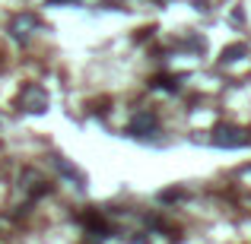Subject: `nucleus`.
<instances>
[{
    "instance_id": "1",
    "label": "nucleus",
    "mask_w": 251,
    "mask_h": 244,
    "mask_svg": "<svg viewBox=\"0 0 251 244\" xmlns=\"http://www.w3.org/2000/svg\"><path fill=\"white\" fill-rule=\"evenodd\" d=\"M16 108L23 111V114H45V111L51 108L48 89H45V86H38V83L23 86V92L16 95Z\"/></svg>"
},
{
    "instance_id": "2",
    "label": "nucleus",
    "mask_w": 251,
    "mask_h": 244,
    "mask_svg": "<svg viewBox=\"0 0 251 244\" xmlns=\"http://www.w3.org/2000/svg\"><path fill=\"white\" fill-rule=\"evenodd\" d=\"M210 143L216 149H242L251 143V130L248 127H235V124H223L210 133Z\"/></svg>"
},
{
    "instance_id": "3",
    "label": "nucleus",
    "mask_w": 251,
    "mask_h": 244,
    "mask_svg": "<svg viewBox=\"0 0 251 244\" xmlns=\"http://www.w3.org/2000/svg\"><path fill=\"white\" fill-rule=\"evenodd\" d=\"M19 190L25 194V200H38V197H45L51 190V184H48V177H45L42 171L23 168V175H19Z\"/></svg>"
},
{
    "instance_id": "4",
    "label": "nucleus",
    "mask_w": 251,
    "mask_h": 244,
    "mask_svg": "<svg viewBox=\"0 0 251 244\" xmlns=\"http://www.w3.org/2000/svg\"><path fill=\"white\" fill-rule=\"evenodd\" d=\"M42 29V19L35 16V13H19V16L10 19V25H6V32H10V38H16V42H25V38L32 35V32Z\"/></svg>"
},
{
    "instance_id": "5",
    "label": "nucleus",
    "mask_w": 251,
    "mask_h": 244,
    "mask_svg": "<svg viewBox=\"0 0 251 244\" xmlns=\"http://www.w3.org/2000/svg\"><path fill=\"white\" fill-rule=\"evenodd\" d=\"M156 127H159V121H156L153 111H137L127 124V133L130 136H150V133H156Z\"/></svg>"
},
{
    "instance_id": "6",
    "label": "nucleus",
    "mask_w": 251,
    "mask_h": 244,
    "mask_svg": "<svg viewBox=\"0 0 251 244\" xmlns=\"http://www.w3.org/2000/svg\"><path fill=\"white\" fill-rule=\"evenodd\" d=\"M80 222L86 225V232H89V238H96V241H102L105 235H108V222L102 219V213H96V209H89V213H83L80 216Z\"/></svg>"
},
{
    "instance_id": "7",
    "label": "nucleus",
    "mask_w": 251,
    "mask_h": 244,
    "mask_svg": "<svg viewBox=\"0 0 251 244\" xmlns=\"http://www.w3.org/2000/svg\"><path fill=\"white\" fill-rule=\"evenodd\" d=\"M51 162H54V168L61 171V175L67 177V181H74L80 190H86V175H83L80 168H76V165H70L67 159H64V155H51Z\"/></svg>"
},
{
    "instance_id": "8",
    "label": "nucleus",
    "mask_w": 251,
    "mask_h": 244,
    "mask_svg": "<svg viewBox=\"0 0 251 244\" xmlns=\"http://www.w3.org/2000/svg\"><path fill=\"white\" fill-rule=\"evenodd\" d=\"M181 80H184V76L162 73V76H153V80H150V89H159V92H178V89H181Z\"/></svg>"
},
{
    "instance_id": "9",
    "label": "nucleus",
    "mask_w": 251,
    "mask_h": 244,
    "mask_svg": "<svg viewBox=\"0 0 251 244\" xmlns=\"http://www.w3.org/2000/svg\"><path fill=\"white\" fill-rule=\"evenodd\" d=\"M245 54H248V44L235 42V44H229V48H223V54H220V64H235V61H242Z\"/></svg>"
},
{
    "instance_id": "10",
    "label": "nucleus",
    "mask_w": 251,
    "mask_h": 244,
    "mask_svg": "<svg viewBox=\"0 0 251 244\" xmlns=\"http://www.w3.org/2000/svg\"><path fill=\"white\" fill-rule=\"evenodd\" d=\"M184 197H188V194H184L181 187H169V190H162V194H159V200L162 203H178V200H184Z\"/></svg>"
},
{
    "instance_id": "11",
    "label": "nucleus",
    "mask_w": 251,
    "mask_h": 244,
    "mask_svg": "<svg viewBox=\"0 0 251 244\" xmlns=\"http://www.w3.org/2000/svg\"><path fill=\"white\" fill-rule=\"evenodd\" d=\"M159 3H169V0H159Z\"/></svg>"
},
{
    "instance_id": "12",
    "label": "nucleus",
    "mask_w": 251,
    "mask_h": 244,
    "mask_svg": "<svg viewBox=\"0 0 251 244\" xmlns=\"http://www.w3.org/2000/svg\"><path fill=\"white\" fill-rule=\"evenodd\" d=\"M245 171H251V165H248V168H245Z\"/></svg>"
},
{
    "instance_id": "13",
    "label": "nucleus",
    "mask_w": 251,
    "mask_h": 244,
    "mask_svg": "<svg viewBox=\"0 0 251 244\" xmlns=\"http://www.w3.org/2000/svg\"><path fill=\"white\" fill-rule=\"evenodd\" d=\"M0 124H3V121H0Z\"/></svg>"
}]
</instances>
